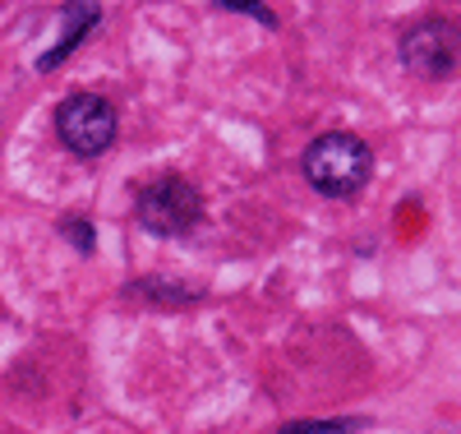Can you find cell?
<instances>
[{
    "instance_id": "obj_1",
    "label": "cell",
    "mask_w": 461,
    "mask_h": 434,
    "mask_svg": "<svg viewBox=\"0 0 461 434\" xmlns=\"http://www.w3.org/2000/svg\"><path fill=\"white\" fill-rule=\"evenodd\" d=\"M300 167H304V180H310L319 194H328V199H351V194H360L369 185L374 152H369L365 139L337 130V134H319L310 148H304Z\"/></svg>"
},
{
    "instance_id": "obj_4",
    "label": "cell",
    "mask_w": 461,
    "mask_h": 434,
    "mask_svg": "<svg viewBox=\"0 0 461 434\" xmlns=\"http://www.w3.org/2000/svg\"><path fill=\"white\" fill-rule=\"evenodd\" d=\"M402 60L420 78H447L456 69V60H461V28L447 23V19H429V23L406 28Z\"/></svg>"
},
{
    "instance_id": "obj_2",
    "label": "cell",
    "mask_w": 461,
    "mask_h": 434,
    "mask_svg": "<svg viewBox=\"0 0 461 434\" xmlns=\"http://www.w3.org/2000/svg\"><path fill=\"white\" fill-rule=\"evenodd\" d=\"M134 213L139 222L152 231V235H185L189 226L199 222L203 213V199H199V189L189 185L185 176H158V180H148L139 189V199H134Z\"/></svg>"
},
{
    "instance_id": "obj_3",
    "label": "cell",
    "mask_w": 461,
    "mask_h": 434,
    "mask_svg": "<svg viewBox=\"0 0 461 434\" xmlns=\"http://www.w3.org/2000/svg\"><path fill=\"white\" fill-rule=\"evenodd\" d=\"M115 130H121L115 106L97 93H74L56 111V134L74 157H102L115 143Z\"/></svg>"
},
{
    "instance_id": "obj_5",
    "label": "cell",
    "mask_w": 461,
    "mask_h": 434,
    "mask_svg": "<svg viewBox=\"0 0 461 434\" xmlns=\"http://www.w3.org/2000/svg\"><path fill=\"white\" fill-rule=\"evenodd\" d=\"M97 23H102V5H97V0H69V5H65V19H60V37H56V47H51L42 60H37V69L51 74V69H56L74 47H79Z\"/></svg>"
},
{
    "instance_id": "obj_7",
    "label": "cell",
    "mask_w": 461,
    "mask_h": 434,
    "mask_svg": "<svg viewBox=\"0 0 461 434\" xmlns=\"http://www.w3.org/2000/svg\"><path fill=\"white\" fill-rule=\"evenodd\" d=\"M221 5H245V10H254V14H258V19H267V14H263V10H258V0H221Z\"/></svg>"
},
{
    "instance_id": "obj_6",
    "label": "cell",
    "mask_w": 461,
    "mask_h": 434,
    "mask_svg": "<svg viewBox=\"0 0 461 434\" xmlns=\"http://www.w3.org/2000/svg\"><path fill=\"white\" fill-rule=\"evenodd\" d=\"M60 231H65V235H74V245H79L84 254L93 250V231H88V222H60Z\"/></svg>"
}]
</instances>
